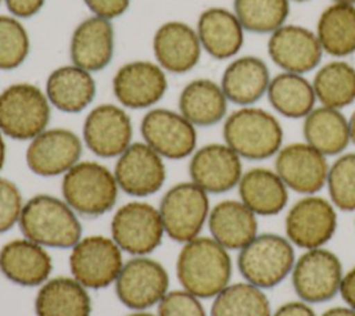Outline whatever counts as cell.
Wrapping results in <instances>:
<instances>
[{"instance_id": "6da1fadb", "label": "cell", "mask_w": 355, "mask_h": 316, "mask_svg": "<svg viewBox=\"0 0 355 316\" xmlns=\"http://www.w3.org/2000/svg\"><path fill=\"white\" fill-rule=\"evenodd\" d=\"M230 251L211 236H198L183 244L176 259V276L183 290L207 299L232 283Z\"/></svg>"}, {"instance_id": "7a4b0ae2", "label": "cell", "mask_w": 355, "mask_h": 316, "mask_svg": "<svg viewBox=\"0 0 355 316\" xmlns=\"http://www.w3.org/2000/svg\"><path fill=\"white\" fill-rule=\"evenodd\" d=\"M18 226L24 237L46 248H72L82 238L78 213L65 200L37 194L22 208Z\"/></svg>"}, {"instance_id": "3957f363", "label": "cell", "mask_w": 355, "mask_h": 316, "mask_svg": "<svg viewBox=\"0 0 355 316\" xmlns=\"http://www.w3.org/2000/svg\"><path fill=\"white\" fill-rule=\"evenodd\" d=\"M223 143L243 159L263 161L283 147L284 132L277 116L255 105L240 107L225 118Z\"/></svg>"}, {"instance_id": "277c9868", "label": "cell", "mask_w": 355, "mask_h": 316, "mask_svg": "<svg viewBox=\"0 0 355 316\" xmlns=\"http://www.w3.org/2000/svg\"><path fill=\"white\" fill-rule=\"evenodd\" d=\"M295 258V247L284 234L258 233L237 251L236 265L244 281L266 291L290 277Z\"/></svg>"}, {"instance_id": "5b68a950", "label": "cell", "mask_w": 355, "mask_h": 316, "mask_svg": "<svg viewBox=\"0 0 355 316\" xmlns=\"http://www.w3.org/2000/svg\"><path fill=\"white\" fill-rule=\"evenodd\" d=\"M61 191L76 213L96 218L114 208L119 186L107 166L94 161H79L62 175Z\"/></svg>"}, {"instance_id": "8992f818", "label": "cell", "mask_w": 355, "mask_h": 316, "mask_svg": "<svg viewBox=\"0 0 355 316\" xmlns=\"http://www.w3.org/2000/svg\"><path fill=\"white\" fill-rule=\"evenodd\" d=\"M50 116V101L35 85L15 83L0 94V132L7 137L32 140L47 129Z\"/></svg>"}, {"instance_id": "52a82bcc", "label": "cell", "mask_w": 355, "mask_h": 316, "mask_svg": "<svg viewBox=\"0 0 355 316\" xmlns=\"http://www.w3.org/2000/svg\"><path fill=\"white\" fill-rule=\"evenodd\" d=\"M158 211L165 234L184 244L201 236L208 222L211 211L208 193L191 180L178 183L164 194Z\"/></svg>"}, {"instance_id": "ba28073f", "label": "cell", "mask_w": 355, "mask_h": 316, "mask_svg": "<svg viewBox=\"0 0 355 316\" xmlns=\"http://www.w3.org/2000/svg\"><path fill=\"white\" fill-rule=\"evenodd\" d=\"M344 267L336 252L326 247L297 255L290 280L298 299L313 305L333 299L343 280Z\"/></svg>"}, {"instance_id": "9c48e42d", "label": "cell", "mask_w": 355, "mask_h": 316, "mask_svg": "<svg viewBox=\"0 0 355 316\" xmlns=\"http://www.w3.org/2000/svg\"><path fill=\"white\" fill-rule=\"evenodd\" d=\"M337 208L319 194L301 195L284 216V236L301 251L326 247L338 226Z\"/></svg>"}, {"instance_id": "30bf717a", "label": "cell", "mask_w": 355, "mask_h": 316, "mask_svg": "<svg viewBox=\"0 0 355 316\" xmlns=\"http://www.w3.org/2000/svg\"><path fill=\"white\" fill-rule=\"evenodd\" d=\"M122 252L111 237L85 236L71 248V276L87 290L105 288L115 283L125 263Z\"/></svg>"}, {"instance_id": "8fae6325", "label": "cell", "mask_w": 355, "mask_h": 316, "mask_svg": "<svg viewBox=\"0 0 355 316\" xmlns=\"http://www.w3.org/2000/svg\"><path fill=\"white\" fill-rule=\"evenodd\" d=\"M165 236L158 208L144 201H130L119 207L111 219V238L132 256L148 255Z\"/></svg>"}, {"instance_id": "7c38bea8", "label": "cell", "mask_w": 355, "mask_h": 316, "mask_svg": "<svg viewBox=\"0 0 355 316\" xmlns=\"http://www.w3.org/2000/svg\"><path fill=\"white\" fill-rule=\"evenodd\" d=\"M118 299L133 310H146L169 291V274L164 265L148 255L132 256L123 263L115 283Z\"/></svg>"}, {"instance_id": "4fadbf2b", "label": "cell", "mask_w": 355, "mask_h": 316, "mask_svg": "<svg viewBox=\"0 0 355 316\" xmlns=\"http://www.w3.org/2000/svg\"><path fill=\"white\" fill-rule=\"evenodd\" d=\"M327 157L305 141L283 144L275 155L273 169L290 191L301 195L319 194L326 187Z\"/></svg>"}, {"instance_id": "5bb4252c", "label": "cell", "mask_w": 355, "mask_h": 316, "mask_svg": "<svg viewBox=\"0 0 355 316\" xmlns=\"http://www.w3.org/2000/svg\"><path fill=\"white\" fill-rule=\"evenodd\" d=\"M140 130L144 143L162 158L182 159L196 151V126L180 112L166 108L150 109L141 119Z\"/></svg>"}, {"instance_id": "9a60e30c", "label": "cell", "mask_w": 355, "mask_h": 316, "mask_svg": "<svg viewBox=\"0 0 355 316\" xmlns=\"http://www.w3.org/2000/svg\"><path fill=\"white\" fill-rule=\"evenodd\" d=\"M189 173L208 194H222L237 187L244 173L243 158L226 143H211L191 154Z\"/></svg>"}, {"instance_id": "2e32d148", "label": "cell", "mask_w": 355, "mask_h": 316, "mask_svg": "<svg viewBox=\"0 0 355 316\" xmlns=\"http://www.w3.org/2000/svg\"><path fill=\"white\" fill-rule=\"evenodd\" d=\"M82 141L76 133L65 128L46 129L29 140L25 159L28 168L39 176L67 173L80 161Z\"/></svg>"}, {"instance_id": "e0dca14e", "label": "cell", "mask_w": 355, "mask_h": 316, "mask_svg": "<svg viewBox=\"0 0 355 316\" xmlns=\"http://www.w3.org/2000/svg\"><path fill=\"white\" fill-rule=\"evenodd\" d=\"M114 175L122 191L132 197H147L162 187L166 169L162 157L143 141L132 143L118 157Z\"/></svg>"}, {"instance_id": "ac0fdd59", "label": "cell", "mask_w": 355, "mask_h": 316, "mask_svg": "<svg viewBox=\"0 0 355 316\" xmlns=\"http://www.w3.org/2000/svg\"><path fill=\"white\" fill-rule=\"evenodd\" d=\"M268 54L284 72L305 75L320 65L323 50L311 29L284 24L269 35Z\"/></svg>"}, {"instance_id": "d6986e66", "label": "cell", "mask_w": 355, "mask_h": 316, "mask_svg": "<svg viewBox=\"0 0 355 316\" xmlns=\"http://www.w3.org/2000/svg\"><path fill=\"white\" fill-rule=\"evenodd\" d=\"M132 121L125 109L114 104L93 108L83 123V141L103 158L119 157L132 144Z\"/></svg>"}, {"instance_id": "ffe728a7", "label": "cell", "mask_w": 355, "mask_h": 316, "mask_svg": "<svg viewBox=\"0 0 355 316\" xmlns=\"http://www.w3.org/2000/svg\"><path fill=\"white\" fill-rule=\"evenodd\" d=\"M0 272L14 284L40 287L50 279L53 259L47 248L26 238H15L0 248Z\"/></svg>"}, {"instance_id": "44dd1931", "label": "cell", "mask_w": 355, "mask_h": 316, "mask_svg": "<svg viewBox=\"0 0 355 316\" xmlns=\"http://www.w3.org/2000/svg\"><path fill=\"white\" fill-rule=\"evenodd\" d=\"M166 86L162 68L148 61H133L122 65L112 80L118 101L133 109L148 108L159 101Z\"/></svg>"}, {"instance_id": "7402d4cb", "label": "cell", "mask_w": 355, "mask_h": 316, "mask_svg": "<svg viewBox=\"0 0 355 316\" xmlns=\"http://www.w3.org/2000/svg\"><path fill=\"white\" fill-rule=\"evenodd\" d=\"M153 49L161 68L183 73L197 65L202 47L197 30L190 25L169 21L157 29Z\"/></svg>"}, {"instance_id": "603a6c76", "label": "cell", "mask_w": 355, "mask_h": 316, "mask_svg": "<svg viewBox=\"0 0 355 316\" xmlns=\"http://www.w3.org/2000/svg\"><path fill=\"white\" fill-rule=\"evenodd\" d=\"M209 234L229 251H240L258 233V216L240 200H223L211 207Z\"/></svg>"}, {"instance_id": "cb8c5ba5", "label": "cell", "mask_w": 355, "mask_h": 316, "mask_svg": "<svg viewBox=\"0 0 355 316\" xmlns=\"http://www.w3.org/2000/svg\"><path fill=\"white\" fill-rule=\"evenodd\" d=\"M237 190L239 200L258 218L279 215L288 204L290 190L277 172L270 168L254 166L244 170Z\"/></svg>"}, {"instance_id": "d4e9b609", "label": "cell", "mask_w": 355, "mask_h": 316, "mask_svg": "<svg viewBox=\"0 0 355 316\" xmlns=\"http://www.w3.org/2000/svg\"><path fill=\"white\" fill-rule=\"evenodd\" d=\"M114 54V28L110 19L90 17L72 33L71 60L73 65L89 72L107 67Z\"/></svg>"}, {"instance_id": "484cf974", "label": "cell", "mask_w": 355, "mask_h": 316, "mask_svg": "<svg viewBox=\"0 0 355 316\" xmlns=\"http://www.w3.org/2000/svg\"><path fill=\"white\" fill-rule=\"evenodd\" d=\"M272 76L266 62L255 55H241L223 71L220 87L230 103L254 105L266 96Z\"/></svg>"}, {"instance_id": "4316f807", "label": "cell", "mask_w": 355, "mask_h": 316, "mask_svg": "<svg viewBox=\"0 0 355 316\" xmlns=\"http://www.w3.org/2000/svg\"><path fill=\"white\" fill-rule=\"evenodd\" d=\"M244 32L236 14L220 7L205 10L197 22L201 47L218 60L234 57L241 50Z\"/></svg>"}, {"instance_id": "83f0119b", "label": "cell", "mask_w": 355, "mask_h": 316, "mask_svg": "<svg viewBox=\"0 0 355 316\" xmlns=\"http://www.w3.org/2000/svg\"><path fill=\"white\" fill-rule=\"evenodd\" d=\"M36 316H90L92 298L85 286L72 276L44 281L35 297Z\"/></svg>"}, {"instance_id": "f1b7e54d", "label": "cell", "mask_w": 355, "mask_h": 316, "mask_svg": "<svg viewBox=\"0 0 355 316\" xmlns=\"http://www.w3.org/2000/svg\"><path fill=\"white\" fill-rule=\"evenodd\" d=\"M304 141L323 155L337 157L351 144L348 118L341 109L316 105L302 122Z\"/></svg>"}, {"instance_id": "f546056e", "label": "cell", "mask_w": 355, "mask_h": 316, "mask_svg": "<svg viewBox=\"0 0 355 316\" xmlns=\"http://www.w3.org/2000/svg\"><path fill=\"white\" fill-rule=\"evenodd\" d=\"M46 96L51 105L64 112H80L96 96V82L89 71L76 65L54 69L46 82Z\"/></svg>"}, {"instance_id": "4dcf8cb0", "label": "cell", "mask_w": 355, "mask_h": 316, "mask_svg": "<svg viewBox=\"0 0 355 316\" xmlns=\"http://www.w3.org/2000/svg\"><path fill=\"white\" fill-rule=\"evenodd\" d=\"M227 103L220 85L211 79H196L179 96V112L194 126H212L226 118Z\"/></svg>"}, {"instance_id": "1f68e13d", "label": "cell", "mask_w": 355, "mask_h": 316, "mask_svg": "<svg viewBox=\"0 0 355 316\" xmlns=\"http://www.w3.org/2000/svg\"><path fill=\"white\" fill-rule=\"evenodd\" d=\"M266 97L279 115L290 119H304L318 103L312 80L284 71L270 79Z\"/></svg>"}, {"instance_id": "d6a6232c", "label": "cell", "mask_w": 355, "mask_h": 316, "mask_svg": "<svg viewBox=\"0 0 355 316\" xmlns=\"http://www.w3.org/2000/svg\"><path fill=\"white\" fill-rule=\"evenodd\" d=\"M323 53L344 58L355 53V6L333 3L319 15L316 30Z\"/></svg>"}, {"instance_id": "836d02e7", "label": "cell", "mask_w": 355, "mask_h": 316, "mask_svg": "<svg viewBox=\"0 0 355 316\" xmlns=\"http://www.w3.org/2000/svg\"><path fill=\"white\" fill-rule=\"evenodd\" d=\"M312 86L320 105L343 111L355 101V68L343 58L329 61L316 68Z\"/></svg>"}, {"instance_id": "e575fe53", "label": "cell", "mask_w": 355, "mask_h": 316, "mask_svg": "<svg viewBox=\"0 0 355 316\" xmlns=\"http://www.w3.org/2000/svg\"><path fill=\"white\" fill-rule=\"evenodd\" d=\"M270 301L265 290L247 283H229L212 298L209 316H270Z\"/></svg>"}, {"instance_id": "d590c367", "label": "cell", "mask_w": 355, "mask_h": 316, "mask_svg": "<svg viewBox=\"0 0 355 316\" xmlns=\"http://www.w3.org/2000/svg\"><path fill=\"white\" fill-rule=\"evenodd\" d=\"M233 8L245 32L270 35L286 24L290 14V1L234 0Z\"/></svg>"}, {"instance_id": "8d00e7d4", "label": "cell", "mask_w": 355, "mask_h": 316, "mask_svg": "<svg viewBox=\"0 0 355 316\" xmlns=\"http://www.w3.org/2000/svg\"><path fill=\"white\" fill-rule=\"evenodd\" d=\"M326 188L338 211L355 212V151H345L330 164Z\"/></svg>"}, {"instance_id": "74e56055", "label": "cell", "mask_w": 355, "mask_h": 316, "mask_svg": "<svg viewBox=\"0 0 355 316\" xmlns=\"http://www.w3.org/2000/svg\"><path fill=\"white\" fill-rule=\"evenodd\" d=\"M29 53V36L24 25L12 17L0 15V69L19 67Z\"/></svg>"}, {"instance_id": "f35d334b", "label": "cell", "mask_w": 355, "mask_h": 316, "mask_svg": "<svg viewBox=\"0 0 355 316\" xmlns=\"http://www.w3.org/2000/svg\"><path fill=\"white\" fill-rule=\"evenodd\" d=\"M158 316H208L201 298L180 288L172 290L158 304Z\"/></svg>"}, {"instance_id": "ab89813d", "label": "cell", "mask_w": 355, "mask_h": 316, "mask_svg": "<svg viewBox=\"0 0 355 316\" xmlns=\"http://www.w3.org/2000/svg\"><path fill=\"white\" fill-rule=\"evenodd\" d=\"M24 204L17 184L0 176V233L8 231L18 225Z\"/></svg>"}, {"instance_id": "60d3db41", "label": "cell", "mask_w": 355, "mask_h": 316, "mask_svg": "<svg viewBox=\"0 0 355 316\" xmlns=\"http://www.w3.org/2000/svg\"><path fill=\"white\" fill-rule=\"evenodd\" d=\"M83 1L94 12V15L105 19H112L119 17L128 10L130 0H83Z\"/></svg>"}, {"instance_id": "b9f144b4", "label": "cell", "mask_w": 355, "mask_h": 316, "mask_svg": "<svg viewBox=\"0 0 355 316\" xmlns=\"http://www.w3.org/2000/svg\"><path fill=\"white\" fill-rule=\"evenodd\" d=\"M44 0H6L8 11L19 18L35 15L43 6Z\"/></svg>"}, {"instance_id": "7bdbcfd3", "label": "cell", "mask_w": 355, "mask_h": 316, "mask_svg": "<svg viewBox=\"0 0 355 316\" xmlns=\"http://www.w3.org/2000/svg\"><path fill=\"white\" fill-rule=\"evenodd\" d=\"M270 316H316V313L312 305L301 299H295L282 304Z\"/></svg>"}, {"instance_id": "ee69618b", "label": "cell", "mask_w": 355, "mask_h": 316, "mask_svg": "<svg viewBox=\"0 0 355 316\" xmlns=\"http://www.w3.org/2000/svg\"><path fill=\"white\" fill-rule=\"evenodd\" d=\"M338 294L345 305L355 309V265L344 270Z\"/></svg>"}, {"instance_id": "f6af8a7d", "label": "cell", "mask_w": 355, "mask_h": 316, "mask_svg": "<svg viewBox=\"0 0 355 316\" xmlns=\"http://www.w3.org/2000/svg\"><path fill=\"white\" fill-rule=\"evenodd\" d=\"M320 316H355V309L344 304L326 309Z\"/></svg>"}, {"instance_id": "bcb514c9", "label": "cell", "mask_w": 355, "mask_h": 316, "mask_svg": "<svg viewBox=\"0 0 355 316\" xmlns=\"http://www.w3.org/2000/svg\"><path fill=\"white\" fill-rule=\"evenodd\" d=\"M348 129H349V140L351 144L355 146V109L352 111V114L348 118Z\"/></svg>"}, {"instance_id": "7dc6e473", "label": "cell", "mask_w": 355, "mask_h": 316, "mask_svg": "<svg viewBox=\"0 0 355 316\" xmlns=\"http://www.w3.org/2000/svg\"><path fill=\"white\" fill-rule=\"evenodd\" d=\"M6 143H4V134L0 132V170L4 166L6 162Z\"/></svg>"}, {"instance_id": "c3c4849f", "label": "cell", "mask_w": 355, "mask_h": 316, "mask_svg": "<svg viewBox=\"0 0 355 316\" xmlns=\"http://www.w3.org/2000/svg\"><path fill=\"white\" fill-rule=\"evenodd\" d=\"M128 316H158V315H153V313L146 312V310H135L133 313H130Z\"/></svg>"}, {"instance_id": "681fc988", "label": "cell", "mask_w": 355, "mask_h": 316, "mask_svg": "<svg viewBox=\"0 0 355 316\" xmlns=\"http://www.w3.org/2000/svg\"><path fill=\"white\" fill-rule=\"evenodd\" d=\"M334 3H345V4H354L355 6V0H334Z\"/></svg>"}, {"instance_id": "f907efd6", "label": "cell", "mask_w": 355, "mask_h": 316, "mask_svg": "<svg viewBox=\"0 0 355 316\" xmlns=\"http://www.w3.org/2000/svg\"><path fill=\"white\" fill-rule=\"evenodd\" d=\"M288 1H298V3H302V1H308V0H288Z\"/></svg>"}, {"instance_id": "816d5d0a", "label": "cell", "mask_w": 355, "mask_h": 316, "mask_svg": "<svg viewBox=\"0 0 355 316\" xmlns=\"http://www.w3.org/2000/svg\"><path fill=\"white\" fill-rule=\"evenodd\" d=\"M0 1H1V0H0Z\"/></svg>"}]
</instances>
